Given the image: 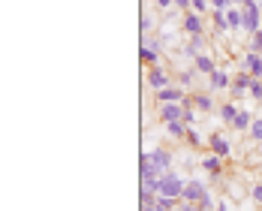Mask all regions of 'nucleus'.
<instances>
[{"label":"nucleus","instance_id":"1","mask_svg":"<svg viewBox=\"0 0 262 211\" xmlns=\"http://www.w3.org/2000/svg\"><path fill=\"white\" fill-rule=\"evenodd\" d=\"M241 12H244V33H256V30H262V3H256V0H244L241 3Z\"/></svg>","mask_w":262,"mask_h":211},{"label":"nucleus","instance_id":"2","mask_svg":"<svg viewBox=\"0 0 262 211\" xmlns=\"http://www.w3.org/2000/svg\"><path fill=\"white\" fill-rule=\"evenodd\" d=\"M184 190H187V181L175 172H166L163 181H160V196H172V199H181Z\"/></svg>","mask_w":262,"mask_h":211},{"label":"nucleus","instance_id":"3","mask_svg":"<svg viewBox=\"0 0 262 211\" xmlns=\"http://www.w3.org/2000/svg\"><path fill=\"white\" fill-rule=\"evenodd\" d=\"M205 196H208V187H205V181H202V178H190V181H187V190H184V196H181V202L199 205Z\"/></svg>","mask_w":262,"mask_h":211},{"label":"nucleus","instance_id":"4","mask_svg":"<svg viewBox=\"0 0 262 211\" xmlns=\"http://www.w3.org/2000/svg\"><path fill=\"white\" fill-rule=\"evenodd\" d=\"M184 103H160V118L163 124H172V121H184Z\"/></svg>","mask_w":262,"mask_h":211},{"label":"nucleus","instance_id":"5","mask_svg":"<svg viewBox=\"0 0 262 211\" xmlns=\"http://www.w3.org/2000/svg\"><path fill=\"white\" fill-rule=\"evenodd\" d=\"M241 67H244L253 79H262V54L259 52H247L244 60H241Z\"/></svg>","mask_w":262,"mask_h":211},{"label":"nucleus","instance_id":"6","mask_svg":"<svg viewBox=\"0 0 262 211\" xmlns=\"http://www.w3.org/2000/svg\"><path fill=\"white\" fill-rule=\"evenodd\" d=\"M148 157H151V163H154L157 169H163V172H172V154H169L166 148H154V151H148Z\"/></svg>","mask_w":262,"mask_h":211},{"label":"nucleus","instance_id":"7","mask_svg":"<svg viewBox=\"0 0 262 211\" xmlns=\"http://www.w3.org/2000/svg\"><path fill=\"white\" fill-rule=\"evenodd\" d=\"M157 94V103H184L187 97H184L181 88H175V85H169V88H163V91H154Z\"/></svg>","mask_w":262,"mask_h":211},{"label":"nucleus","instance_id":"8","mask_svg":"<svg viewBox=\"0 0 262 211\" xmlns=\"http://www.w3.org/2000/svg\"><path fill=\"white\" fill-rule=\"evenodd\" d=\"M208 145H211V154H217L220 160L229 157V142H226L220 133H211V136H208Z\"/></svg>","mask_w":262,"mask_h":211},{"label":"nucleus","instance_id":"9","mask_svg":"<svg viewBox=\"0 0 262 211\" xmlns=\"http://www.w3.org/2000/svg\"><path fill=\"white\" fill-rule=\"evenodd\" d=\"M181 27H184V33H190V36H202V18H199L196 12H187Z\"/></svg>","mask_w":262,"mask_h":211},{"label":"nucleus","instance_id":"10","mask_svg":"<svg viewBox=\"0 0 262 211\" xmlns=\"http://www.w3.org/2000/svg\"><path fill=\"white\" fill-rule=\"evenodd\" d=\"M226 22H229V30L235 33V30H244V12L238 9V6H229L226 9Z\"/></svg>","mask_w":262,"mask_h":211},{"label":"nucleus","instance_id":"11","mask_svg":"<svg viewBox=\"0 0 262 211\" xmlns=\"http://www.w3.org/2000/svg\"><path fill=\"white\" fill-rule=\"evenodd\" d=\"M148 85H151L154 91H163V88H169V79H166V73H163L160 67H151V73H148Z\"/></svg>","mask_w":262,"mask_h":211},{"label":"nucleus","instance_id":"12","mask_svg":"<svg viewBox=\"0 0 262 211\" xmlns=\"http://www.w3.org/2000/svg\"><path fill=\"white\" fill-rule=\"evenodd\" d=\"M193 64H196V70H199L202 76H211V73L217 70V67H214V60H211V57H208V52L196 54V57H193Z\"/></svg>","mask_w":262,"mask_h":211},{"label":"nucleus","instance_id":"13","mask_svg":"<svg viewBox=\"0 0 262 211\" xmlns=\"http://www.w3.org/2000/svg\"><path fill=\"white\" fill-rule=\"evenodd\" d=\"M250 85H253V76H250V73L244 70V73H241L238 79H232V94H244V91L250 94Z\"/></svg>","mask_w":262,"mask_h":211},{"label":"nucleus","instance_id":"14","mask_svg":"<svg viewBox=\"0 0 262 211\" xmlns=\"http://www.w3.org/2000/svg\"><path fill=\"white\" fill-rule=\"evenodd\" d=\"M208 85H211V91H223V88H229V76L223 70H214L208 76Z\"/></svg>","mask_w":262,"mask_h":211},{"label":"nucleus","instance_id":"15","mask_svg":"<svg viewBox=\"0 0 262 211\" xmlns=\"http://www.w3.org/2000/svg\"><path fill=\"white\" fill-rule=\"evenodd\" d=\"M166 133L175 136V139H187L190 127H187V121H172V124H166Z\"/></svg>","mask_w":262,"mask_h":211},{"label":"nucleus","instance_id":"16","mask_svg":"<svg viewBox=\"0 0 262 211\" xmlns=\"http://www.w3.org/2000/svg\"><path fill=\"white\" fill-rule=\"evenodd\" d=\"M193 106H196L199 112H211V109H214V97H211V94H196V97H193Z\"/></svg>","mask_w":262,"mask_h":211},{"label":"nucleus","instance_id":"17","mask_svg":"<svg viewBox=\"0 0 262 211\" xmlns=\"http://www.w3.org/2000/svg\"><path fill=\"white\" fill-rule=\"evenodd\" d=\"M220 118H223L226 124H235V118H238V106H235V103H223V106H220Z\"/></svg>","mask_w":262,"mask_h":211},{"label":"nucleus","instance_id":"18","mask_svg":"<svg viewBox=\"0 0 262 211\" xmlns=\"http://www.w3.org/2000/svg\"><path fill=\"white\" fill-rule=\"evenodd\" d=\"M157 57H160L157 46H142V60H145L148 67H157Z\"/></svg>","mask_w":262,"mask_h":211},{"label":"nucleus","instance_id":"19","mask_svg":"<svg viewBox=\"0 0 262 211\" xmlns=\"http://www.w3.org/2000/svg\"><path fill=\"white\" fill-rule=\"evenodd\" d=\"M214 27H217L220 33H232V30H229V22H226V9H214Z\"/></svg>","mask_w":262,"mask_h":211},{"label":"nucleus","instance_id":"20","mask_svg":"<svg viewBox=\"0 0 262 211\" xmlns=\"http://www.w3.org/2000/svg\"><path fill=\"white\" fill-rule=\"evenodd\" d=\"M202 169H205V172H211V175H220V157H217V154L205 157V160H202Z\"/></svg>","mask_w":262,"mask_h":211},{"label":"nucleus","instance_id":"21","mask_svg":"<svg viewBox=\"0 0 262 211\" xmlns=\"http://www.w3.org/2000/svg\"><path fill=\"white\" fill-rule=\"evenodd\" d=\"M250 124H253V121H250V115H247V112H238V118H235V124H232V127H235V130H250Z\"/></svg>","mask_w":262,"mask_h":211},{"label":"nucleus","instance_id":"22","mask_svg":"<svg viewBox=\"0 0 262 211\" xmlns=\"http://www.w3.org/2000/svg\"><path fill=\"white\" fill-rule=\"evenodd\" d=\"M250 136H253V142H262V118H253V124H250Z\"/></svg>","mask_w":262,"mask_h":211},{"label":"nucleus","instance_id":"23","mask_svg":"<svg viewBox=\"0 0 262 211\" xmlns=\"http://www.w3.org/2000/svg\"><path fill=\"white\" fill-rule=\"evenodd\" d=\"M250 52H262V30H256L250 36Z\"/></svg>","mask_w":262,"mask_h":211},{"label":"nucleus","instance_id":"24","mask_svg":"<svg viewBox=\"0 0 262 211\" xmlns=\"http://www.w3.org/2000/svg\"><path fill=\"white\" fill-rule=\"evenodd\" d=\"M196 73H199V70H184L181 76H178V81H181V85H193V76H196Z\"/></svg>","mask_w":262,"mask_h":211},{"label":"nucleus","instance_id":"25","mask_svg":"<svg viewBox=\"0 0 262 211\" xmlns=\"http://www.w3.org/2000/svg\"><path fill=\"white\" fill-rule=\"evenodd\" d=\"M205 9H208V0H193V12L196 15H202Z\"/></svg>","mask_w":262,"mask_h":211},{"label":"nucleus","instance_id":"26","mask_svg":"<svg viewBox=\"0 0 262 211\" xmlns=\"http://www.w3.org/2000/svg\"><path fill=\"white\" fill-rule=\"evenodd\" d=\"M187 142H193V145H202V136L190 127V133H187Z\"/></svg>","mask_w":262,"mask_h":211},{"label":"nucleus","instance_id":"27","mask_svg":"<svg viewBox=\"0 0 262 211\" xmlns=\"http://www.w3.org/2000/svg\"><path fill=\"white\" fill-rule=\"evenodd\" d=\"M250 196H253L256 202H262V184H253V190H250Z\"/></svg>","mask_w":262,"mask_h":211},{"label":"nucleus","instance_id":"28","mask_svg":"<svg viewBox=\"0 0 262 211\" xmlns=\"http://www.w3.org/2000/svg\"><path fill=\"white\" fill-rule=\"evenodd\" d=\"M232 6V0H214V9H229Z\"/></svg>","mask_w":262,"mask_h":211},{"label":"nucleus","instance_id":"29","mask_svg":"<svg viewBox=\"0 0 262 211\" xmlns=\"http://www.w3.org/2000/svg\"><path fill=\"white\" fill-rule=\"evenodd\" d=\"M160 9H169V6H175V0H157Z\"/></svg>","mask_w":262,"mask_h":211},{"label":"nucleus","instance_id":"30","mask_svg":"<svg viewBox=\"0 0 262 211\" xmlns=\"http://www.w3.org/2000/svg\"><path fill=\"white\" fill-rule=\"evenodd\" d=\"M214 211H226V205H223V202H217V205H214Z\"/></svg>","mask_w":262,"mask_h":211},{"label":"nucleus","instance_id":"31","mask_svg":"<svg viewBox=\"0 0 262 211\" xmlns=\"http://www.w3.org/2000/svg\"><path fill=\"white\" fill-rule=\"evenodd\" d=\"M241 3H244V0H232V6H241Z\"/></svg>","mask_w":262,"mask_h":211},{"label":"nucleus","instance_id":"32","mask_svg":"<svg viewBox=\"0 0 262 211\" xmlns=\"http://www.w3.org/2000/svg\"><path fill=\"white\" fill-rule=\"evenodd\" d=\"M259 54H262V52H259Z\"/></svg>","mask_w":262,"mask_h":211}]
</instances>
